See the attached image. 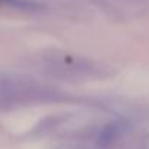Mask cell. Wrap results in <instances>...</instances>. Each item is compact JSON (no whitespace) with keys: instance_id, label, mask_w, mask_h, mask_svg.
I'll list each match as a JSON object with an SVG mask.
<instances>
[{"instance_id":"1","label":"cell","mask_w":149,"mask_h":149,"mask_svg":"<svg viewBox=\"0 0 149 149\" xmlns=\"http://www.w3.org/2000/svg\"><path fill=\"white\" fill-rule=\"evenodd\" d=\"M0 1H1V0H0Z\"/></svg>"}]
</instances>
